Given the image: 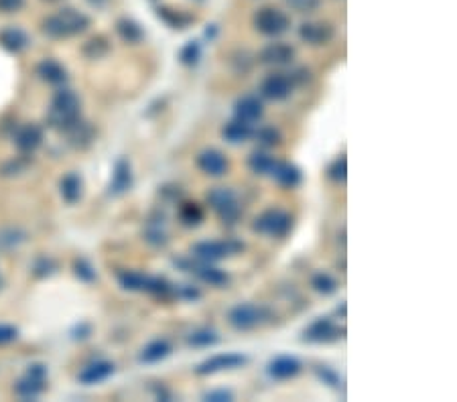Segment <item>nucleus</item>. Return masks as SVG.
Returning a JSON list of instances; mask_svg holds the SVG:
<instances>
[{
  "label": "nucleus",
  "instance_id": "nucleus-1",
  "mask_svg": "<svg viewBox=\"0 0 457 402\" xmlns=\"http://www.w3.org/2000/svg\"><path fill=\"white\" fill-rule=\"evenodd\" d=\"M92 21L81 10H75L71 6H66L41 21V31L49 39H70V37L81 35L90 29Z\"/></svg>",
  "mask_w": 457,
  "mask_h": 402
},
{
  "label": "nucleus",
  "instance_id": "nucleus-2",
  "mask_svg": "<svg viewBox=\"0 0 457 402\" xmlns=\"http://www.w3.org/2000/svg\"><path fill=\"white\" fill-rule=\"evenodd\" d=\"M79 112H81L79 96L70 88H61L51 98V108L47 112V124L59 132H70L81 120Z\"/></svg>",
  "mask_w": 457,
  "mask_h": 402
},
{
  "label": "nucleus",
  "instance_id": "nucleus-3",
  "mask_svg": "<svg viewBox=\"0 0 457 402\" xmlns=\"http://www.w3.org/2000/svg\"><path fill=\"white\" fill-rule=\"evenodd\" d=\"M208 203L222 223L234 225L242 218V203L234 189L230 187H213L208 193Z\"/></svg>",
  "mask_w": 457,
  "mask_h": 402
},
{
  "label": "nucleus",
  "instance_id": "nucleus-4",
  "mask_svg": "<svg viewBox=\"0 0 457 402\" xmlns=\"http://www.w3.org/2000/svg\"><path fill=\"white\" fill-rule=\"evenodd\" d=\"M269 319H271V311L254 303H238L228 313V323L236 331H252L266 323Z\"/></svg>",
  "mask_w": 457,
  "mask_h": 402
},
{
  "label": "nucleus",
  "instance_id": "nucleus-5",
  "mask_svg": "<svg viewBox=\"0 0 457 402\" xmlns=\"http://www.w3.org/2000/svg\"><path fill=\"white\" fill-rule=\"evenodd\" d=\"M252 230L269 238H284L293 230V216L286 214L284 210L271 208L254 219Z\"/></svg>",
  "mask_w": 457,
  "mask_h": 402
},
{
  "label": "nucleus",
  "instance_id": "nucleus-6",
  "mask_svg": "<svg viewBox=\"0 0 457 402\" xmlns=\"http://www.w3.org/2000/svg\"><path fill=\"white\" fill-rule=\"evenodd\" d=\"M254 27L258 33L266 37H281L291 29V19L289 14L277 8V6H260L254 12Z\"/></svg>",
  "mask_w": 457,
  "mask_h": 402
},
{
  "label": "nucleus",
  "instance_id": "nucleus-7",
  "mask_svg": "<svg viewBox=\"0 0 457 402\" xmlns=\"http://www.w3.org/2000/svg\"><path fill=\"white\" fill-rule=\"evenodd\" d=\"M244 250V244L236 242V240H202L191 248V256L202 260V262H210L215 264L228 256L238 254Z\"/></svg>",
  "mask_w": 457,
  "mask_h": 402
},
{
  "label": "nucleus",
  "instance_id": "nucleus-8",
  "mask_svg": "<svg viewBox=\"0 0 457 402\" xmlns=\"http://www.w3.org/2000/svg\"><path fill=\"white\" fill-rule=\"evenodd\" d=\"M45 380H47V365L33 364L29 365L25 378H21L14 386V392L23 401H35L45 390Z\"/></svg>",
  "mask_w": 457,
  "mask_h": 402
},
{
  "label": "nucleus",
  "instance_id": "nucleus-9",
  "mask_svg": "<svg viewBox=\"0 0 457 402\" xmlns=\"http://www.w3.org/2000/svg\"><path fill=\"white\" fill-rule=\"evenodd\" d=\"M135 185V173H133V165L126 157H120L116 163H114V169H112V177L108 183V193L112 197H120L124 193H128Z\"/></svg>",
  "mask_w": 457,
  "mask_h": 402
},
{
  "label": "nucleus",
  "instance_id": "nucleus-10",
  "mask_svg": "<svg viewBox=\"0 0 457 402\" xmlns=\"http://www.w3.org/2000/svg\"><path fill=\"white\" fill-rule=\"evenodd\" d=\"M195 165H197V169L202 173H206L210 177H224L230 171L228 157L222 150H217V148H204L202 152H197Z\"/></svg>",
  "mask_w": 457,
  "mask_h": 402
},
{
  "label": "nucleus",
  "instance_id": "nucleus-11",
  "mask_svg": "<svg viewBox=\"0 0 457 402\" xmlns=\"http://www.w3.org/2000/svg\"><path fill=\"white\" fill-rule=\"evenodd\" d=\"M293 79L289 73H271L262 79L260 83V94L266 98V100H273V102H282L286 100L291 94H293Z\"/></svg>",
  "mask_w": 457,
  "mask_h": 402
},
{
  "label": "nucleus",
  "instance_id": "nucleus-12",
  "mask_svg": "<svg viewBox=\"0 0 457 402\" xmlns=\"http://www.w3.org/2000/svg\"><path fill=\"white\" fill-rule=\"evenodd\" d=\"M248 364L246 356L242 354H217V356H211L208 360H204L202 364L195 368V374L197 376H211V374H217V372H224V370H236V368H242Z\"/></svg>",
  "mask_w": 457,
  "mask_h": 402
},
{
  "label": "nucleus",
  "instance_id": "nucleus-13",
  "mask_svg": "<svg viewBox=\"0 0 457 402\" xmlns=\"http://www.w3.org/2000/svg\"><path fill=\"white\" fill-rule=\"evenodd\" d=\"M295 55H297V51L293 45H289L284 41H275V43H269L266 47H262V51L258 53V59L264 66H289V63H293Z\"/></svg>",
  "mask_w": 457,
  "mask_h": 402
},
{
  "label": "nucleus",
  "instance_id": "nucleus-14",
  "mask_svg": "<svg viewBox=\"0 0 457 402\" xmlns=\"http://www.w3.org/2000/svg\"><path fill=\"white\" fill-rule=\"evenodd\" d=\"M340 333H344V331H340V328L329 317H319L303 331V339L311 341V343H329V341H336L338 337H342Z\"/></svg>",
  "mask_w": 457,
  "mask_h": 402
},
{
  "label": "nucleus",
  "instance_id": "nucleus-15",
  "mask_svg": "<svg viewBox=\"0 0 457 402\" xmlns=\"http://www.w3.org/2000/svg\"><path fill=\"white\" fill-rule=\"evenodd\" d=\"M299 37H301V41L309 43L313 47H319V45H327L336 37V29H333V25L323 23V21H319V23H303L299 27Z\"/></svg>",
  "mask_w": 457,
  "mask_h": 402
},
{
  "label": "nucleus",
  "instance_id": "nucleus-16",
  "mask_svg": "<svg viewBox=\"0 0 457 402\" xmlns=\"http://www.w3.org/2000/svg\"><path fill=\"white\" fill-rule=\"evenodd\" d=\"M41 143H43V128L39 124H33V122L31 124H23L14 132V145L25 154L35 152L37 148L41 146Z\"/></svg>",
  "mask_w": 457,
  "mask_h": 402
},
{
  "label": "nucleus",
  "instance_id": "nucleus-17",
  "mask_svg": "<svg viewBox=\"0 0 457 402\" xmlns=\"http://www.w3.org/2000/svg\"><path fill=\"white\" fill-rule=\"evenodd\" d=\"M262 114H264V104L254 94H246V96L238 98L236 104H234V118H240L248 124L258 122L262 118Z\"/></svg>",
  "mask_w": 457,
  "mask_h": 402
},
{
  "label": "nucleus",
  "instance_id": "nucleus-18",
  "mask_svg": "<svg viewBox=\"0 0 457 402\" xmlns=\"http://www.w3.org/2000/svg\"><path fill=\"white\" fill-rule=\"evenodd\" d=\"M301 368L303 365L295 356H277L275 360L269 362L266 372L273 380H291V378L299 376Z\"/></svg>",
  "mask_w": 457,
  "mask_h": 402
},
{
  "label": "nucleus",
  "instance_id": "nucleus-19",
  "mask_svg": "<svg viewBox=\"0 0 457 402\" xmlns=\"http://www.w3.org/2000/svg\"><path fill=\"white\" fill-rule=\"evenodd\" d=\"M114 370H116V368H114L112 362L98 360V362H92L90 365H86V368L79 372L77 380H79L84 386H94V384H100V382L108 380V378L114 374Z\"/></svg>",
  "mask_w": 457,
  "mask_h": 402
},
{
  "label": "nucleus",
  "instance_id": "nucleus-20",
  "mask_svg": "<svg viewBox=\"0 0 457 402\" xmlns=\"http://www.w3.org/2000/svg\"><path fill=\"white\" fill-rule=\"evenodd\" d=\"M171 352H173L171 341L165 339V337H159V339L148 341V343L142 348L139 360H141L142 364H159V362H163L165 358H169Z\"/></svg>",
  "mask_w": 457,
  "mask_h": 402
},
{
  "label": "nucleus",
  "instance_id": "nucleus-21",
  "mask_svg": "<svg viewBox=\"0 0 457 402\" xmlns=\"http://www.w3.org/2000/svg\"><path fill=\"white\" fill-rule=\"evenodd\" d=\"M31 45L29 35L19 27H4L0 29V47L8 53H21Z\"/></svg>",
  "mask_w": 457,
  "mask_h": 402
},
{
  "label": "nucleus",
  "instance_id": "nucleus-22",
  "mask_svg": "<svg viewBox=\"0 0 457 402\" xmlns=\"http://www.w3.org/2000/svg\"><path fill=\"white\" fill-rule=\"evenodd\" d=\"M246 163H248V169H250L254 175L271 177L273 171H275V167H277V163H279V159L273 157V154L266 152V150H254V152L248 154Z\"/></svg>",
  "mask_w": 457,
  "mask_h": 402
},
{
  "label": "nucleus",
  "instance_id": "nucleus-23",
  "mask_svg": "<svg viewBox=\"0 0 457 402\" xmlns=\"http://www.w3.org/2000/svg\"><path fill=\"white\" fill-rule=\"evenodd\" d=\"M275 181L279 183L281 187H286V189H295L303 183V173L297 165L293 163H286V161H279L273 175H271Z\"/></svg>",
  "mask_w": 457,
  "mask_h": 402
},
{
  "label": "nucleus",
  "instance_id": "nucleus-24",
  "mask_svg": "<svg viewBox=\"0 0 457 402\" xmlns=\"http://www.w3.org/2000/svg\"><path fill=\"white\" fill-rule=\"evenodd\" d=\"M252 134H254V126L244 122V120H240V118L230 120V122L222 128V137H224L230 145H242V143H246V141L252 139Z\"/></svg>",
  "mask_w": 457,
  "mask_h": 402
},
{
  "label": "nucleus",
  "instance_id": "nucleus-25",
  "mask_svg": "<svg viewBox=\"0 0 457 402\" xmlns=\"http://www.w3.org/2000/svg\"><path fill=\"white\" fill-rule=\"evenodd\" d=\"M37 75L51 86H61L68 81V70L55 59H43L37 66Z\"/></svg>",
  "mask_w": 457,
  "mask_h": 402
},
{
  "label": "nucleus",
  "instance_id": "nucleus-26",
  "mask_svg": "<svg viewBox=\"0 0 457 402\" xmlns=\"http://www.w3.org/2000/svg\"><path fill=\"white\" fill-rule=\"evenodd\" d=\"M59 193H61L66 203H70V205L77 203L81 199V195H84V179H81V175L73 173V171L68 173V175H64L61 181H59Z\"/></svg>",
  "mask_w": 457,
  "mask_h": 402
},
{
  "label": "nucleus",
  "instance_id": "nucleus-27",
  "mask_svg": "<svg viewBox=\"0 0 457 402\" xmlns=\"http://www.w3.org/2000/svg\"><path fill=\"white\" fill-rule=\"evenodd\" d=\"M142 234H144V240H146L150 246H155V248H163V246H167V242H169V234H167V230H165V218H163V216L148 219Z\"/></svg>",
  "mask_w": 457,
  "mask_h": 402
},
{
  "label": "nucleus",
  "instance_id": "nucleus-28",
  "mask_svg": "<svg viewBox=\"0 0 457 402\" xmlns=\"http://www.w3.org/2000/svg\"><path fill=\"white\" fill-rule=\"evenodd\" d=\"M157 17L165 23V25H169L171 29H187L193 21H195V17H191V14H187L185 10H179V8H171V6H159L157 8Z\"/></svg>",
  "mask_w": 457,
  "mask_h": 402
},
{
  "label": "nucleus",
  "instance_id": "nucleus-29",
  "mask_svg": "<svg viewBox=\"0 0 457 402\" xmlns=\"http://www.w3.org/2000/svg\"><path fill=\"white\" fill-rule=\"evenodd\" d=\"M116 33H118V37H120L124 43H128V45H139V43L144 41V29H142L137 21L126 19V17L116 21Z\"/></svg>",
  "mask_w": 457,
  "mask_h": 402
},
{
  "label": "nucleus",
  "instance_id": "nucleus-30",
  "mask_svg": "<svg viewBox=\"0 0 457 402\" xmlns=\"http://www.w3.org/2000/svg\"><path fill=\"white\" fill-rule=\"evenodd\" d=\"M146 281H148V274L139 272V270H120L118 272V283L124 291L144 292Z\"/></svg>",
  "mask_w": 457,
  "mask_h": 402
},
{
  "label": "nucleus",
  "instance_id": "nucleus-31",
  "mask_svg": "<svg viewBox=\"0 0 457 402\" xmlns=\"http://www.w3.org/2000/svg\"><path fill=\"white\" fill-rule=\"evenodd\" d=\"M217 341H220V333L211 328L195 329V331L189 333V337H187V343H189L191 348H200V350L213 348Z\"/></svg>",
  "mask_w": 457,
  "mask_h": 402
},
{
  "label": "nucleus",
  "instance_id": "nucleus-32",
  "mask_svg": "<svg viewBox=\"0 0 457 402\" xmlns=\"http://www.w3.org/2000/svg\"><path fill=\"white\" fill-rule=\"evenodd\" d=\"M81 53L88 59H102L110 53V41L104 35H96L92 39H88L81 47Z\"/></svg>",
  "mask_w": 457,
  "mask_h": 402
},
{
  "label": "nucleus",
  "instance_id": "nucleus-33",
  "mask_svg": "<svg viewBox=\"0 0 457 402\" xmlns=\"http://www.w3.org/2000/svg\"><path fill=\"white\" fill-rule=\"evenodd\" d=\"M27 242V232L21 228H0V250H14Z\"/></svg>",
  "mask_w": 457,
  "mask_h": 402
},
{
  "label": "nucleus",
  "instance_id": "nucleus-34",
  "mask_svg": "<svg viewBox=\"0 0 457 402\" xmlns=\"http://www.w3.org/2000/svg\"><path fill=\"white\" fill-rule=\"evenodd\" d=\"M144 292L159 297V299H171L175 297V285H171L165 277H148Z\"/></svg>",
  "mask_w": 457,
  "mask_h": 402
},
{
  "label": "nucleus",
  "instance_id": "nucleus-35",
  "mask_svg": "<svg viewBox=\"0 0 457 402\" xmlns=\"http://www.w3.org/2000/svg\"><path fill=\"white\" fill-rule=\"evenodd\" d=\"M206 218V214H204V208L200 205V203H183L181 208H179V219H181V223L183 225H187V228H195V225H200L202 221Z\"/></svg>",
  "mask_w": 457,
  "mask_h": 402
},
{
  "label": "nucleus",
  "instance_id": "nucleus-36",
  "mask_svg": "<svg viewBox=\"0 0 457 402\" xmlns=\"http://www.w3.org/2000/svg\"><path fill=\"white\" fill-rule=\"evenodd\" d=\"M252 139H256V143L262 145L264 148H275V146L282 145L281 130L275 128V126H260L258 130H254Z\"/></svg>",
  "mask_w": 457,
  "mask_h": 402
},
{
  "label": "nucleus",
  "instance_id": "nucleus-37",
  "mask_svg": "<svg viewBox=\"0 0 457 402\" xmlns=\"http://www.w3.org/2000/svg\"><path fill=\"white\" fill-rule=\"evenodd\" d=\"M202 59V43L200 41H187L181 51H179V61L187 68H193L197 66Z\"/></svg>",
  "mask_w": 457,
  "mask_h": 402
},
{
  "label": "nucleus",
  "instance_id": "nucleus-38",
  "mask_svg": "<svg viewBox=\"0 0 457 402\" xmlns=\"http://www.w3.org/2000/svg\"><path fill=\"white\" fill-rule=\"evenodd\" d=\"M68 137H70L71 145L75 146H86L92 143V139H94V130H92V126L88 124V122H77L73 128H71L70 132H66Z\"/></svg>",
  "mask_w": 457,
  "mask_h": 402
},
{
  "label": "nucleus",
  "instance_id": "nucleus-39",
  "mask_svg": "<svg viewBox=\"0 0 457 402\" xmlns=\"http://www.w3.org/2000/svg\"><path fill=\"white\" fill-rule=\"evenodd\" d=\"M311 287H313L319 294L329 297V294H333V292L338 291L340 285H338V281H336L329 272H315L313 279H311Z\"/></svg>",
  "mask_w": 457,
  "mask_h": 402
},
{
  "label": "nucleus",
  "instance_id": "nucleus-40",
  "mask_svg": "<svg viewBox=\"0 0 457 402\" xmlns=\"http://www.w3.org/2000/svg\"><path fill=\"white\" fill-rule=\"evenodd\" d=\"M315 374L325 386H329L333 390H342L344 388V382H342L340 374L333 368H329V365H315Z\"/></svg>",
  "mask_w": 457,
  "mask_h": 402
},
{
  "label": "nucleus",
  "instance_id": "nucleus-41",
  "mask_svg": "<svg viewBox=\"0 0 457 402\" xmlns=\"http://www.w3.org/2000/svg\"><path fill=\"white\" fill-rule=\"evenodd\" d=\"M73 272H75V277H77L81 283H94V281L98 279L96 268H94L86 258H75V260H73Z\"/></svg>",
  "mask_w": 457,
  "mask_h": 402
},
{
  "label": "nucleus",
  "instance_id": "nucleus-42",
  "mask_svg": "<svg viewBox=\"0 0 457 402\" xmlns=\"http://www.w3.org/2000/svg\"><path fill=\"white\" fill-rule=\"evenodd\" d=\"M327 177H329L333 183H346V179H348V161H346L344 154H342L340 159H336V161L329 165V169H327Z\"/></svg>",
  "mask_w": 457,
  "mask_h": 402
},
{
  "label": "nucleus",
  "instance_id": "nucleus-43",
  "mask_svg": "<svg viewBox=\"0 0 457 402\" xmlns=\"http://www.w3.org/2000/svg\"><path fill=\"white\" fill-rule=\"evenodd\" d=\"M55 270H57V264H55L51 258H47V256L37 258L35 264H33V274L39 277V279H43V277H51Z\"/></svg>",
  "mask_w": 457,
  "mask_h": 402
},
{
  "label": "nucleus",
  "instance_id": "nucleus-44",
  "mask_svg": "<svg viewBox=\"0 0 457 402\" xmlns=\"http://www.w3.org/2000/svg\"><path fill=\"white\" fill-rule=\"evenodd\" d=\"M297 12H315L321 0H284Z\"/></svg>",
  "mask_w": 457,
  "mask_h": 402
},
{
  "label": "nucleus",
  "instance_id": "nucleus-45",
  "mask_svg": "<svg viewBox=\"0 0 457 402\" xmlns=\"http://www.w3.org/2000/svg\"><path fill=\"white\" fill-rule=\"evenodd\" d=\"M175 297L183 301H197L202 299V291L193 285H175Z\"/></svg>",
  "mask_w": 457,
  "mask_h": 402
},
{
  "label": "nucleus",
  "instance_id": "nucleus-46",
  "mask_svg": "<svg viewBox=\"0 0 457 402\" xmlns=\"http://www.w3.org/2000/svg\"><path fill=\"white\" fill-rule=\"evenodd\" d=\"M19 339V329L14 325H6V323H0V345H8L12 341Z\"/></svg>",
  "mask_w": 457,
  "mask_h": 402
},
{
  "label": "nucleus",
  "instance_id": "nucleus-47",
  "mask_svg": "<svg viewBox=\"0 0 457 402\" xmlns=\"http://www.w3.org/2000/svg\"><path fill=\"white\" fill-rule=\"evenodd\" d=\"M204 399L210 402H230L234 401V392L226 390V388H220V390H210Z\"/></svg>",
  "mask_w": 457,
  "mask_h": 402
},
{
  "label": "nucleus",
  "instance_id": "nucleus-48",
  "mask_svg": "<svg viewBox=\"0 0 457 402\" xmlns=\"http://www.w3.org/2000/svg\"><path fill=\"white\" fill-rule=\"evenodd\" d=\"M25 6V0H0V14L19 12Z\"/></svg>",
  "mask_w": 457,
  "mask_h": 402
},
{
  "label": "nucleus",
  "instance_id": "nucleus-49",
  "mask_svg": "<svg viewBox=\"0 0 457 402\" xmlns=\"http://www.w3.org/2000/svg\"><path fill=\"white\" fill-rule=\"evenodd\" d=\"M27 167V161H10L8 165H4L2 167V175H17V173H21L23 169Z\"/></svg>",
  "mask_w": 457,
  "mask_h": 402
},
{
  "label": "nucleus",
  "instance_id": "nucleus-50",
  "mask_svg": "<svg viewBox=\"0 0 457 402\" xmlns=\"http://www.w3.org/2000/svg\"><path fill=\"white\" fill-rule=\"evenodd\" d=\"M153 390H155V394H157V399L159 401H171V392L161 384V386H153Z\"/></svg>",
  "mask_w": 457,
  "mask_h": 402
},
{
  "label": "nucleus",
  "instance_id": "nucleus-51",
  "mask_svg": "<svg viewBox=\"0 0 457 402\" xmlns=\"http://www.w3.org/2000/svg\"><path fill=\"white\" fill-rule=\"evenodd\" d=\"M217 35V29H215V25H211V27H208V29H206V39H213V37Z\"/></svg>",
  "mask_w": 457,
  "mask_h": 402
},
{
  "label": "nucleus",
  "instance_id": "nucleus-52",
  "mask_svg": "<svg viewBox=\"0 0 457 402\" xmlns=\"http://www.w3.org/2000/svg\"><path fill=\"white\" fill-rule=\"evenodd\" d=\"M88 2H90L92 6H96V8H102V6H104L108 0H88Z\"/></svg>",
  "mask_w": 457,
  "mask_h": 402
},
{
  "label": "nucleus",
  "instance_id": "nucleus-53",
  "mask_svg": "<svg viewBox=\"0 0 457 402\" xmlns=\"http://www.w3.org/2000/svg\"><path fill=\"white\" fill-rule=\"evenodd\" d=\"M43 2H55V0H43Z\"/></svg>",
  "mask_w": 457,
  "mask_h": 402
},
{
  "label": "nucleus",
  "instance_id": "nucleus-54",
  "mask_svg": "<svg viewBox=\"0 0 457 402\" xmlns=\"http://www.w3.org/2000/svg\"><path fill=\"white\" fill-rule=\"evenodd\" d=\"M0 287H2V279H0Z\"/></svg>",
  "mask_w": 457,
  "mask_h": 402
},
{
  "label": "nucleus",
  "instance_id": "nucleus-55",
  "mask_svg": "<svg viewBox=\"0 0 457 402\" xmlns=\"http://www.w3.org/2000/svg\"><path fill=\"white\" fill-rule=\"evenodd\" d=\"M197 2H202V0H197Z\"/></svg>",
  "mask_w": 457,
  "mask_h": 402
}]
</instances>
